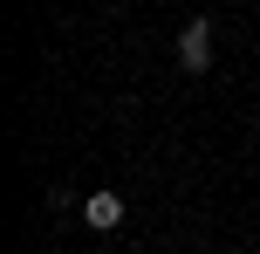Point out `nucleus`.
Here are the masks:
<instances>
[{"mask_svg":"<svg viewBox=\"0 0 260 254\" xmlns=\"http://www.w3.org/2000/svg\"><path fill=\"white\" fill-rule=\"evenodd\" d=\"M178 69L185 76H206L212 69V21L206 14H192V21L178 27Z\"/></svg>","mask_w":260,"mask_h":254,"instance_id":"nucleus-1","label":"nucleus"},{"mask_svg":"<svg viewBox=\"0 0 260 254\" xmlns=\"http://www.w3.org/2000/svg\"><path fill=\"white\" fill-rule=\"evenodd\" d=\"M82 220H89L96 234H110V227H123V200H117V192H110V186H96L89 200H82Z\"/></svg>","mask_w":260,"mask_h":254,"instance_id":"nucleus-2","label":"nucleus"}]
</instances>
